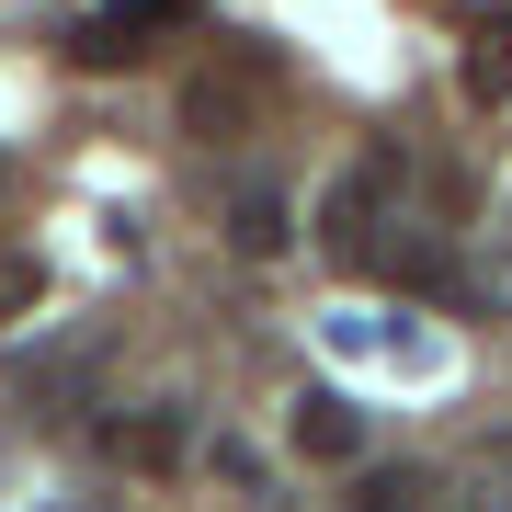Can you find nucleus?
<instances>
[{
  "mask_svg": "<svg viewBox=\"0 0 512 512\" xmlns=\"http://www.w3.org/2000/svg\"><path fill=\"white\" fill-rule=\"evenodd\" d=\"M205 23V0H103L92 23H80V69H137L148 46H171V35H194Z\"/></svg>",
  "mask_w": 512,
  "mask_h": 512,
  "instance_id": "nucleus-1",
  "label": "nucleus"
},
{
  "mask_svg": "<svg viewBox=\"0 0 512 512\" xmlns=\"http://www.w3.org/2000/svg\"><path fill=\"white\" fill-rule=\"evenodd\" d=\"M296 456L353 467V456H365V410H353L342 387H308V399H296Z\"/></svg>",
  "mask_w": 512,
  "mask_h": 512,
  "instance_id": "nucleus-2",
  "label": "nucleus"
},
{
  "mask_svg": "<svg viewBox=\"0 0 512 512\" xmlns=\"http://www.w3.org/2000/svg\"><path fill=\"white\" fill-rule=\"evenodd\" d=\"M228 239H239L251 262H274L285 239H296V205H285L274 183H239V194H228Z\"/></svg>",
  "mask_w": 512,
  "mask_h": 512,
  "instance_id": "nucleus-3",
  "label": "nucleus"
},
{
  "mask_svg": "<svg viewBox=\"0 0 512 512\" xmlns=\"http://www.w3.org/2000/svg\"><path fill=\"white\" fill-rule=\"evenodd\" d=\"M512 92V12H467V103Z\"/></svg>",
  "mask_w": 512,
  "mask_h": 512,
  "instance_id": "nucleus-4",
  "label": "nucleus"
},
{
  "mask_svg": "<svg viewBox=\"0 0 512 512\" xmlns=\"http://www.w3.org/2000/svg\"><path fill=\"white\" fill-rule=\"evenodd\" d=\"M421 501H433L421 467H365V478H353V512H421Z\"/></svg>",
  "mask_w": 512,
  "mask_h": 512,
  "instance_id": "nucleus-5",
  "label": "nucleus"
},
{
  "mask_svg": "<svg viewBox=\"0 0 512 512\" xmlns=\"http://www.w3.org/2000/svg\"><path fill=\"white\" fill-rule=\"evenodd\" d=\"M114 456H137V467H171V456H183V433H171V421H114Z\"/></svg>",
  "mask_w": 512,
  "mask_h": 512,
  "instance_id": "nucleus-6",
  "label": "nucleus"
},
{
  "mask_svg": "<svg viewBox=\"0 0 512 512\" xmlns=\"http://www.w3.org/2000/svg\"><path fill=\"white\" fill-rule=\"evenodd\" d=\"M35 296H46V262H23V251H12V262H0V319H23Z\"/></svg>",
  "mask_w": 512,
  "mask_h": 512,
  "instance_id": "nucleus-7",
  "label": "nucleus"
},
{
  "mask_svg": "<svg viewBox=\"0 0 512 512\" xmlns=\"http://www.w3.org/2000/svg\"><path fill=\"white\" fill-rule=\"evenodd\" d=\"M239 114H251V92H239V80H205V92H194V126H239Z\"/></svg>",
  "mask_w": 512,
  "mask_h": 512,
  "instance_id": "nucleus-8",
  "label": "nucleus"
},
{
  "mask_svg": "<svg viewBox=\"0 0 512 512\" xmlns=\"http://www.w3.org/2000/svg\"><path fill=\"white\" fill-rule=\"evenodd\" d=\"M478 512H512V501H478Z\"/></svg>",
  "mask_w": 512,
  "mask_h": 512,
  "instance_id": "nucleus-9",
  "label": "nucleus"
}]
</instances>
